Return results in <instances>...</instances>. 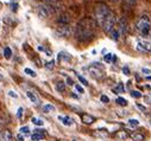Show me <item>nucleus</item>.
I'll list each match as a JSON object with an SVG mask.
<instances>
[{
	"label": "nucleus",
	"mask_w": 151,
	"mask_h": 141,
	"mask_svg": "<svg viewBox=\"0 0 151 141\" xmlns=\"http://www.w3.org/2000/svg\"><path fill=\"white\" fill-rule=\"evenodd\" d=\"M146 80H151V76H149V77H147V78H146Z\"/></svg>",
	"instance_id": "nucleus-48"
},
{
	"label": "nucleus",
	"mask_w": 151,
	"mask_h": 141,
	"mask_svg": "<svg viewBox=\"0 0 151 141\" xmlns=\"http://www.w3.org/2000/svg\"><path fill=\"white\" fill-rule=\"evenodd\" d=\"M19 133L23 134V135H29V134H30V128H29L27 126H24V127H22V128L19 129Z\"/></svg>",
	"instance_id": "nucleus-25"
},
{
	"label": "nucleus",
	"mask_w": 151,
	"mask_h": 141,
	"mask_svg": "<svg viewBox=\"0 0 151 141\" xmlns=\"http://www.w3.org/2000/svg\"><path fill=\"white\" fill-rule=\"evenodd\" d=\"M0 141H13V135L10 130L0 132Z\"/></svg>",
	"instance_id": "nucleus-10"
},
{
	"label": "nucleus",
	"mask_w": 151,
	"mask_h": 141,
	"mask_svg": "<svg viewBox=\"0 0 151 141\" xmlns=\"http://www.w3.org/2000/svg\"><path fill=\"white\" fill-rule=\"evenodd\" d=\"M67 84H69V85H74V82H73V80H71L70 77L67 78Z\"/></svg>",
	"instance_id": "nucleus-41"
},
{
	"label": "nucleus",
	"mask_w": 151,
	"mask_h": 141,
	"mask_svg": "<svg viewBox=\"0 0 151 141\" xmlns=\"http://www.w3.org/2000/svg\"><path fill=\"white\" fill-rule=\"evenodd\" d=\"M111 12H112V11L109 10V7H108L106 4L99 3V4L96 5V7H95V18H96L98 24L101 25L102 21L107 18V16H108Z\"/></svg>",
	"instance_id": "nucleus-3"
},
{
	"label": "nucleus",
	"mask_w": 151,
	"mask_h": 141,
	"mask_svg": "<svg viewBox=\"0 0 151 141\" xmlns=\"http://www.w3.org/2000/svg\"><path fill=\"white\" fill-rule=\"evenodd\" d=\"M51 7L48 6V5H40L38 7H37V16H38V18L41 19H45L49 17V14L51 13Z\"/></svg>",
	"instance_id": "nucleus-8"
},
{
	"label": "nucleus",
	"mask_w": 151,
	"mask_h": 141,
	"mask_svg": "<svg viewBox=\"0 0 151 141\" xmlns=\"http://www.w3.org/2000/svg\"><path fill=\"white\" fill-rule=\"evenodd\" d=\"M41 1H43V3H45V4H54V3L57 1V0H41Z\"/></svg>",
	"instance_id": "nucleus-40"
},
{
	"label": "nucleus",
	"mask_w": 151,
	"mask_h": 141,
	"mask_svg": "<svg viewBox=\"0 0 151 141\" xmlns=\"http://www.w3.org/2000/svg\"><path fill=\"white\" fill-rule=\"evenodd\" d=\"M137 49L143 52H151V41L149 39H138Z\"/></svg>",
	"instance_id": "nucleus-7"
},
{
	"label": "nucleus",
	"mask_w": 151,
	"mask_h": 141,
	"mask_svg": "<svg viewBox=\"0 0 151 141\" xmlns=\"http://www.w3.org/2000/svg\"><path fill=\"white\" fill-rule=\"evenodd\" d=\"M116 21H117V18H116L114 13L111 12V13L107 16V18L102 21V24H101L100 26L104 28V31H105L106 33H111V31L116 27Z\"/></svg>",
	"instance_id": "nucleus-4"
},
{
	"label": "nucleus",
	"mask_w": 151,
	"mask_h": 141,
	"mask_svg": "<svg viewBox=\"0 0 151 141\" xmlns=\"http://www.w3.org/2000/svg\"><path fill=\"white\" fill-rule=\"evenodd\" d=\"M123 73H124L125 75H130V69H129L127 66H124V68H123Z\"/></svg>",
	"instance_id": "nucleus-38"
},
{
	"label": "nucleus",
	"mask_w": 151,
	"mask_h": 141,
	"mask_svg": "<svg viewBox=\"0 0 151 141\" xmlns=\"http://www.w3.org/2000/svg\"><path fill=\"white\" fill-rule=\"evenodd\" d=\"M75 89H76V90H78V91H79L80 94H83V93H85L83 88H82V87H81L80 84H75Z\"/></svg>",
	"instance_id": "nucleus-32"
},
{
	"label": "nucleus",
	"mask_w": 151,
	"mask_h": 141,
	"mask_svg": "<svg viewBox=\"0 0 151 141\" xmlns=\"http://www.w3.org/2000/svg\"><path fill=\"white\" fill-rule=\"evenodd\" d=\"M45 137V130L44 129H36L33 132V134L31 135V139L33 141H40L41 139H44Z\"/></svg>",
	"instance_id": "nucleus-9"
},
{
	"label": "nucleus",
	"mask_w": 151,
	"mask_h": 141,
	"mask_svg": "<svg viewBox=\"0 0 151 141\" xmlns=\"http://www.w3.org/2000/svg\"><path fill=\"white\" fill-rule=\"evenodd\" d=\"M131 96L134 97V98H140L142 97V94L139 91H137V90H132L131 91Z\"/></svg>",
	"instance_id": "nucleus-28"
},
{
	"label": "nucleus",
	"mask_w": 151,
	"mask_h": 141,
	"mask_svg": "<svg viewBox=\"0 0 151 141\" xmlns=\"http://www.w3.org/2000/svg\"><path fill=\"white\" fill-rule=\"evenodd\" d=\"M3 125H5V120L0 118V126H3Z\"/></svg>",
	"instance_id": "nucleus-45"
},
{
	"label": "nucleus",
	"mask_w": 151,
	"mask_h": 141,
	"mask_svg": "<svg viewBox=\"0 0 151 141\" xmlns=\"http://www.w3.org/2000/svg\"><path fill=\"white\" fill-rule=\"evenodd\" d=\"M18 139H19V141H24V137L22 136V134H20L19 136H18Z\"/></svg>",
	"instance_id": "nucleus-46"
},
{
	"label": "nucleus",
	"mask_w": 151,
	"mask_h": 141,
	"mask_svg": "<svg viewBox=\"0 0 151 141\" xmlns=\"http://www.w3.org/2000/svg\"><path fill=\"white\" fill-rule=\"evenodd\" d=\"M78 78H79V81L83 84V85H88V81L86 80V78H83L82 76H80V75H78Z\"/></svg>",
	"instance_id": "nucleus-31"
},
{
	"label": "nucleus",
	"mask_w": 151,
	"mask_h": 141,
	"mask_svg": "<svg viewBox=\"0 0 151 141\" xmlns=\"http://www.w3.org/2000/svg\"><path fill=\"white\" fill-rule=\"evenodd\" d=\"M131 137H132L133 141H143L145 136L140 133H133V134H131Z\"/></svg>",
	"instance_id": "nucleus-18"
},
{
	"label": "nucleus",
	"mask_w": 151,
	"mask_h": 141,
	"mask_svg": "<svg viewBox=\"0 0 151 141\" xmlns=\"http://www.w3.org/2000/svg\"><path fill=\"white\" fill-rule=\"evenodd\" d=\"M88 73L89 75L95 78V80H101L104 77V71H102V69L100 66H95V65H91L88 68Z\"/></svg>",
	"instance_id": "nucleus-6"
},
{
	"label": "nucleus",
	"mask_w": 151,
	"mask_h": 141,
	"mask_svg": "<svg viewBox=\"0 0 151 141\" xmlns=\"http://www.w3.org/2000/svg\"><path fill=\"white\" fill-rule=\"evenodd\" d=\"M3 80H4V76H3L1 74H0V81H3Z\"/></svg>",
	"instance_id": "nucleus-47"
},
{
	"label": "nucleus",
	"mask_w": 151,
	"mask_h": 141,
	"mask_svg": "<svg viewBox=\"0 0 151 141\" xmlns=\"http://www.w3.org/2000/svg\"><path fill=\"white\" fill-rule=\"evenodd\" d=\"M60 141H63V140H60Z\"/></svg>",
	"instance_id": "nucleus-51"
},
{
	"label": "nucleus",
	"mask_w": 151,
	"mask_h": 141,
	"mask_svg": "<svg viewBox=\"0 0 151 141\" xmlns=\"http://www.w3.org/2000/svg\"><path fill=\"white\" fill-rule=\"evenodd\" d=\"M10 6H11V9H12L13 12H17V10H18V0H11V1H10Z\"/></svg>",
	"instance_id": "nucleus-23"
},
{
	"label": "nucleus",
	"mask_w": 151,
	"mask_h": 141,
	"mask_svg": "<svg viewBox=\"0 0 151 141\" xmlns=\"http://www.w3.org/2000/svg\"><path fill=\"white\" fill-rule=\"evenodd\" d=\"M116 102H117V104H119V105H122V107H126L127 105V100H125L124 97H118L117 100H116Z\"/></svg>",
	"instance_id": "nucleus-19"
},
{
	"label": "nucleus",
	"mask_w": 151,
	"mask_h": 141,
	"mask_svg": "<svg viewBox=\"0 0 151 141\" xmlns=\"http://www.w3.org/2000/svg\"><path fill=\"white\" fill-rule=\"evenodd\" d=\"M127 136H129V134H127L125 130H120V132H118V133H117V137H119V139H122V140L126 139Z\"/></svg>",
	"instance_id": "nucleus-26"
},
{
	"label": "nucleus",
	"mask_w": 151,
	"mask_h": 141,
	"mask_svg": "<svg viewBox=\"0 0 151 141\" xmlns=\"http://www.w3.org/2000/svg\"><path fill=\"white\" fill-rule=\"evenodd\" d=\"M112 1H116V0H112Z\"/></svg>",
	"instance_id": "nucleus-50"
},
{
	"label": "nucleus",
	"mask_w": 151,
	"mask_h": 141,
	"mask_svg": "<svg viewBox=\"0 0 151 141\" xmlns=\"http://www.w3.org/2000/svg\"><path fill=\"white\" fill-rule=\"evenodd\" d=\"M114 91H116V93H123V91H124V85H123L122 83H119V84H118V88H117Z\"/></svg>",
	"instance_id": "nucleus-33"
},
{
	"label": "nucleus",
	"mask_w": 151,
	"mask_h": 141,
	"mask_svg": "<svg viewBox=\"0 0 151 141\" xmlns=\"http://www.w3.org/2000/svg\"><path fill=\"white\" fill-rule=\"evenodd\" d=\"M26 96L30 98V101L33 103V104H38L40 103V100H38V97H37V95L35 94V93H32V91H26Z\"/></svg>",
	"instance_id": "nucleus-12"
},
{
	"label": "nucleus",
	"mask_w": 151,
	"mask_h": 141,
	"mask_svg": "<svg viewBox=\"0 0 151 141\" xmlns=\"http://www.w3.org/2000/svg\"><path fill=\"white\" fill-rule=\"evenodd\" d=\"M37 49H38V50H40V51H44V52H45V49H44V48H43V46H42V45H40V46H38V48H37Z\"/></svg>",
	"instance_id": "nucleus-44"
},
{
	"label": "nucleus",
	"mask_w": 151,
	"mask_h": 141,
	"mask_svg": "<svg viewBox=\"0 0 151 141\" xmlns=\"http://www.w3.org/2000/svg\"><path fill=\"white\" fill-rule=\"evenodd\" d=\"M95 31L96 21L91 18H83L78 23L76 27H75V37L81 43H87L94 38Z\"/></svg>",
	"instance_id": "nucleus-1"
},
{
	"label": "nucleus",
	"mask_w": 151,
	"mask_h": 141,
	"mask_svg": "<svg viewBox=\"0 0 151 141\" xmlns=\"http://www.w3.org/2000/svg\"><path fill=\"white\" fill-rule=\"evenodd\" d=\"M56 110V108L54 107L52 104H45V105H43V112L45 113V114H50V113H54Z\"/></svg>",
	"instance_id": "nucleus-17"
},
{
	"label": "nucleus",
	"mask_w": 151,
	"mask_h": 141,
	"mask_svg": "<svg viewBox=\"0 0 151 141\" xmlns=\"http://www.w3.org/2000/svg\"><path fill=\"white\" fill-rule=\"evenodd\" d=\"M73 141H78V140H73Z\"/></svg>",
	"instance_id": "nucleus-49"
},
{
	"label": "nucleus",
	"mask_w": 151,
	"mask_h": 141,
	"mask_svg": "<svg viewBox=\"0 0 151 141\" xmlns=\"http://www.w3.org/2000/svg\"><path fill=\"white\" fill-rule=\"evenodd\" d=\"M137 107H138V108H139V109H142V110H143V112H145V110H146V109H145V107H143V105H140V104H139V103H138V104H137Z\"/></svg>",
	"instance_id": "nucleus-43"
},
{
	"label": "nucleus",
	"mask_w": 151,
	"mask_h": 141,
	"mask_svg": "<svg viewBox=\"0 0 151 141\" xmlns=\"http://www.w3.org/2000/svg\"><path fill=\"white\" fill-rule=\"evenodd\" d=\"M127 123H129L130 127H137V126H139V121L136 120V119H130L127 121Z\"/></svg>",
	"instance_id": "nucleus-24"
},
{
	"label": "nucleus",
	"mask_w": 151,
	"mask_h": 141,
	"mask_svg": "<svg viewBox=\"0 0 151 141\" xmlns=\"http://www.w3.org/2000/svg\"><path fill=\"white\" fill-rule=\"evenodd\" d=\"M24 73L27 74V75L31 76V77H36V76H37V74L33 71V70H31V69H29V68H25V69H24Z\"/></svg>",
	"instance_id": "nucleus-27"
},
{
	"label": "nucleus",
	"mask_w": 151,
	"mask_h": 141,
	"mask_svg": "<svg viewBox=\"0 0 151 141\" xmlns=\"http://www.w3.org/2000/svg\"><path fill=\"white\" fill-rule=\"evenodd\" d=\"M125 3L129 4V5H134L137 3V0H125Z\"/></svg>",
	"instance_id": "nucleus-39"
},
{
	"label": "nucleus",
	"mask_w": 151,
	"mask_h": 141,
	"mask_svg": "<svg viewBox=\"0 0 151 141\" xmlns=\"http://www.w3.org/2000/svg\"><path fill=\"white\" fill-rule=\"evenodd\" d=\"M142 73L143 74H146V75H150L151 74V70L150 69H146V68H143L142 69Z\"/></svg>",
	"instance_id": "nucleus-36"
},
{
	"label": "nucleus",
	"mask_w": 151,
	"mask_h": 141,
	"mask_svg": "<svg viewBox=\"0 0 151 141\" xmlns=\"http://www.w3.org/2000/svg\"><path fill=\"white\" fill-rule=\"evenodd\" d=\"M101 101H102L104 103H108V102H109V98H108L107 96H105V95H102V96H101Z\"/></svg>",
	"instance_id": "nucleus-37"
},
{
	"label": "nucleus",
	"mask_w": 151,
	"mask_h": 141,
	"mask_svg": "<svg viewBox=\"0 0 151 141\" xmlns=\"http://www.w3.org/2000/svg\"><path fill=\"white\" fill-rule=\"evenodd\" d=\"M56 90L63 93V91L65 90V83H64V82H57V84H56Z\"/></svg>",
	"instance_id": "nucleus-21"
},
{
	"label": "nucleus",
	"mask_w": 151,
	"mask_h": 141,
	"mask_svg": "<svg viewBox=\"0 0 151 141\" xmlns=\"http://www.w3.org/2000/svg\"><path fill=\"white\" fill-rule=\"evenodd\" d=\"M7 95H9L10 97H13V98H17V97H18V95H17L13 90H9V91H7Z\"/></svg>",
	"instance_id": "nucleus-34"
},
{
	"label": "nucleus",
	"mask_w": 151,
	"mask_h": 141,
	"mask_svg": "<svg viewBox=\"0 0 151 141\" xmlns=\"http://www.w3.org/2000/svg\"><path fill=\"white\" fill-rule=\"evenodd\" d=\"M112 53H107V55H105V57H104V59H105V62H107V63H111L112 62Z\"/></svg>",
	"instance_id": "nucleus-30"
},
{
	"label": "nucleus",
	"mask_w": 151,
	"mask_h": 141,
	"mask_svg": "<svg viewBox=\"0 0 151 141\" xmlns=\"http://www.w3.org/2000/svg\"><path fill=\"white\" fill-rule=\"evenodd\" d=\"M136 28L137 31L142 34V36H147L150 28H151V19L149 18L147 14H143L136 23Z\"/></svg>",
	"instance_id": "nucleus-2"
},
{
	"label": "nucleus",
	"mask_w": 151,
	"mask_h": 141,
	"mask_svg": "<svg viewBox=\"0 0 151 141\" xmlns=\"http://www.w3.org/2000/svg\"><path fill=\"white\" fill-rule=\"evenodd\" d=\"M54 66H55V61H50L49 63H47V64H45V68H47L48 70H52V69H54Z\"/></svg>",
	"instance_id": "nucleus-29"
},
{
	"label": "nucleus",
	"mask_w": 151,
	"mask_h": 141,
	"mask_svg": "<svg viewBox=\"0 0 151 141\" xmlns=\"http://www.w3.org/2000/svg\"><path fill=\"white\" fill-rule=\"evenodd\" d=\"M23 108L20 107V108H18V112H17V116H18V119H22V116H23Z\"/></svg>",
	"instance_id": "nucleus-35"
},
{
	"label": "nucleus",
	"mask_w": 151,
	"mask_h": 141,
	"mask_svg": "<svg viewBox=\"0 0 151 141\" xmlns=\"http://www.w3.org/2000/svg\"><path fill=\"white\" fill-rule=\"evenodd\" d=\"M58 120L64 125V126H71L73 125V119L69 116H58Z\"/></svg>",
	"instance_id": "nucleus-15"
},
{
	"label": "nucleus",
	"mask_w": 151,
	"mask_h": 141,
	"mask_svg": "<svg viewBox=\"0 0 151 141\" xmlns=\"http://www.w3.org/2000/svg\"><path fill=\"white\" fill-rule=\"evenodd\" d=\"M57 21H58L60 25H68V24L70 23V18H69L68 14H62V16H60V18L57 19Z\"/></svg>",
	"instance_id": "nucleus-13"
},
{
	"label": "nucleus",
	"mask_w": 151,
	"mask_h": 141,
	"mask_svg": "<svg viewBox=\"0 0 151 141\" xmlns=\"http://www.w3.org/2000/svg\"><path fill=\"white\" fill-rule=\"evenodd\" d=\"M4 57H5L6 59H10V58L12 57V50H11L9 46H6V48L4 49Z\"/></svg>",
	"instance_id": "nucleus-20"
},
{
	"label": "nucleus",
	"mask_w": 151,
	"mask_h": 141,
	"mask_svg": "<svg viewBox=\"0 0 151 141\" xmlns=\"http://www.w3.org/2000/svg\"><path fill=\"white\" fill-rule=\"evenodd\" d=\"M145 101L151 104V95H150V96H146V97H145Z\"/></svg>",
	"instance_id": "nucleus-42"
},
{
	"label": "nucleus",
	"mask_w": 151,
	"mask_h": 141,
	"mask_svg": "<svg viewBox=\"0 0 151 141\" xmlns=\"http://www.w3.org/2000/svg\"><path fill=\"white\" fill-rule=\"evenodd\" d=\"M71 32H73V30H71V27H70L69 24L68 25H60L56 28V31H55V33L57 34V36L58 37H62V38L69 37L70 34H71Z\"/></svg>",
	"instance_id": "nucleus-5"
},
{
	"label": "nucleus",
	"mask_w": 151,
	"mask_h": 141,
	"mask_svg": "<svg viewBox=\"0 0 151 141\" xmlns=\"http://www.w3.org/2000/svg\"><path fill=\"white\" fill-rule=\"evenodd\" d=\"M81 121L85 123V125H92L94 121H95V118L89 115V114H82L81 115Z\"/></svg>",
	"instance_id": "nucleus-11"
},
{
	"label": "nucleus",
	"mask_w": 151,
	"mask_h": 141,
	"mask_svg": "<svg viewBox=\"0 0 151 141\" xmlns=\"http://www.w3.org/2000/svg\"><path fill=\"white\" fill-rule=\"evenodd\" d=\"M57 59L60 62H69L71 59V56L69 53H67V52H60L58 56H57Z\"/></svg>",
	"instance_id": "nucleus-14"
},
{
	"label": "nucleus",
	"mask_w": 151,
	"mask_h": 141,
	"mask_svg": "<svg viewBox=\"0 0 151 141\" xmlns=\"http://www.w3.org/2000/svg\"><path fill=\"white\" fill-rule=\"evenodd\" d=\"M111 38L113 39V41H118L119 39V37H120V31H119V28L118 27H114L112 31H111Z\"/></svg>",
	"instance_id": "nucleus-16"
},
{
	"label": "nucleus",
	"mask_w": 151,
	"mask_h": 141,
	"mask_svg": "<svg viewBox=\"0 0 151 141\" xmlns=\"http://www.w3.org/2000/svg\"><path fill=\"white\" fill-rule=\"evenodd\" d=\"M32 123L33 125H36V126H40V127H42L43 125H44V121L43 120H41V119H38V118H32Z\"/></svg>",
	"instance_id": "nucleus-22"
}]
</instances>
